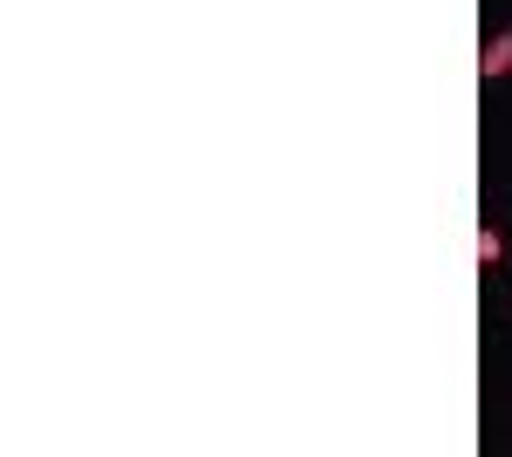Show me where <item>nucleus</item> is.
Listing matches in <instances>:
<instances>
[{
	"instance_id": "1",
	"label": "nucleus",
	"mask_w": 512,
	"mask_h": 457,
	"mask_svg": "<svg viewBox=\"0 0 512 457\" xmlns=\"http://www.w3.org/2000/svg\"><path fill=\"white\" fill-rule=\"evenodd\" d=\"M506 69H512V28H506V35H492V41H485V55H478V76H506Z\"/></svg>"
},
{
	"instance_id": "2",
	"label": "nucleus",
	"mask_w": 512,
	"mask_h": 457,
	"mask_svg": "<svg viewBox=\"0 0 512 457\" xmlns=\"http://www.w3.org/2000/svg\"><path fill=\"white\" fill-rule=\"evenodd\" d=\"M499 253H506V239H499V232L485 226V232H478V267H492V260H499Z\"/></svg>"
}]
</instances>
